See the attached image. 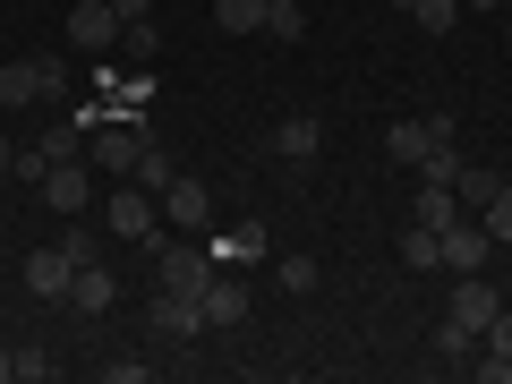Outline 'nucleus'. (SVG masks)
I'll return each mask as SVG.
<instances>
[{
    "mask_svg": "<svg viewBox=\"0 0 512 384\" xmlns=\"http://www.w3.org/2000/svg\"><path fill=\"white\" fill-rule=\"evenodd\" d=\"M52 86H60V69H52V60H9V69H0V111H18V103H43Z\"/></svg>",
    "mask_w": 512,
    "mask_h": 384,
    "instance_id": "obj_11",
    "label": "nucleus"
},
{
    "mask_svg": "<svg viewBox=\"0 0 512 384\" xmlns=\"http://www.w3.org/2000/svg\"><path fill=\"white\" fill-rule=\"evenodd\" d=\"M163 222H180L188 239H205V222H214V188H205V180H188V171H180V180L163 188Z\"/></svg>",
    "mask_w": 512,
    "mask_h": 384,
    "instance_id": "obj_9",
    "label": "nucleus"
},
{
    "mask_svg": "<svg viewBox=\"0 0 512 384\" xmlns=\"http://www.w3.org/2000/svg\"><path fill=\"white\" fill-rule=\"evenodd\" d=\"M69 282H77V265H69L60 248H35V256H26V291H35V299H69Z\"/></svg>",
    "mask_w": 512,
    "mask_h": 384,
    "instance_id": "obj_13",
    "label": "nucleus"
},
{
    "mask_svg": "<svg viewBox=\"0 0 512 384\" xmlns=\"http://www.w3.org/2000/svg\"><path fill=\"white\" fill-rule=\"evenodd\" d=\"M470 376H478V384H512V359H495V350H470Z\"/></svg>",
    "mask_w": 512,
    "mask_h": 384,
    "instance_id": "obj_32",
    "label": "nucleus"
},
{
    "mask_svg": "<svg viewBox=\"0 0 512 384\" xmlns=\"http://www.w3.org/2000/svg\"><path fill=\"white\" fill-rule=\"evenodd\" d=\"M436 256L453 265V274H487L495 239H487V222H444V231H436Z\"/></svg>",
    "mask_w": 512,
    "mask_h": 384,
    "instance_id": "obj_7",
    "label": "nucleus"
},
{
    "mask_svg": "<svg viewBox=\"0 0 512 384\" xmlns=\"http://www.w3.org/2000/svg\"><path fill=\"white\" fill-rule=\"evenodd\" d=\"M214 248V265H239V256H265V222L256 231H222V239H205Z\"/></svg>",
    "mask_w": 512,
    "mask_h": 384,
    "instance_id": "obj_23",
    "label": "nucleus"
},
{
    "mask_svg": "<svg viewBox=\"0 0 512 384\" xmlns=\"http://www.w3.org/2000/svg\"><path fill=\"white\" fill-rule=\"evenodd\" d=\"M308 35V9L299 0H265V43H299Z\"/></svg>",
    "mask_w": 512,
    "mask_h": 384,
    "instance_id": "obj_19",
    "label": "nucleus"
},
{
    "mask_svg": "<svg viewBox=\"0 0 512 384\" xmlns=\"http://www.w3.org/2000/svg\"><path fill=\"white\" fill-rule=\"evenodd\" d=\"M402 265L410 274H436L444 256H436V231H427V222H402Z\"/></svg>",
    "mask_w": 512,
    "mask_h": 384,
    "instance_id": "obj_20",
    "label": "nucleus"
},
{
    "mask_svg": "<svg viewBox=\"0 0 512 384\" xmlns=\"http://www.w3.org/2000/svg\"><path fill=\"white\" fill-rule=\"evenodd\" d=\"M154 282L205 291V282H214V248H205V239H154Z\"/></svg>",
    "mask_w": 512,
    "mask_h": 384,
    "instance_id": "obj_3",
    "label": "nucleus"
},
{
    "mask_svg": "<svg viewBox=\"0 0 512 384\" xmlns=\"http://www.w3.org/2000/svg\"><path fill=\"white\" fill-rule=\"evenodd\" d=\"M120 43H128L137 60H154V52H163V26H154V18H128V26H120Z\"/></svg>",
    "mask_w": 512,
    "mask_h": 384,
    "instance_id": "obj_26",
    "label": "nucleus"
},
{
    "mask_svg": "<svg viewBox=\"0 0 512 384\" xmlns=\"http://www.w3.org/2000/svg\"><path fill=\"white\" fill-rule=\"evenodd\" d=\"M0 376H9V350H0Z\"/></svg>",
    "mask_w": 512,
    "mask_h": 384,
    "instance_id": "obj_37",
    "label": "nucleus"
},
{
    "mask_svg": "<svg viewBox=\"0 0 512 384\" xmlns=\"http://www.w3.org/2000/svg\"><path fill=\"white\" fill-rule=\"evenodd\" d=\"M470 9H504V0H470Z\"/></svg>",
    "mask_w": 512,
    "mask_h": 384,
    "instance_id": "obj_36",
    "label": "nucleus"
},
{
    "mask_svg": "<svg viewBox=\"0 0 512 384\" xmlns=\"http://www.w3.org/2000/svg\"><path fill=\"white\" fill-rule=\"evenodd\" d=\"M9 376H18V384H43V376H52V350H9Z\"/></svg>",
    "mask_w": 512,
    "mask_h": 384,
    "instance_id": "obj_28",
    "label": "nucleus"
},
{
    "mask_svg": "<svg viewBox=\"0 0 512 384\" xmlns=\"http://www.w3.org/2000/svg\"><path fill=\"white\" fill-rule=\"evenodd\" d=\"M128 180H137V188H154V197H163V188L180 180V163H171L163 146H146V154H137V171H128Z\"/></svg>",
    "mask_w": 512,
    "mask_h": 384,
    "instance_id": "obj_22",
    "label": "nucleus"
},
{
    "mask_svg": "<svg viewBox=\"0 0 512 384\" xmlns=\"http://www.w3.org/2000/svg\"><path fill=\"white\" fill-rule=\"evenodd\" d=\"M504 188H512V180H504V171H470V163H461V180H453V197H461V205H470V214H487V205H495V197H504Z\"/></svg>",
    "mask_w": 512,
    "mask_h": 384,
    "instance_id": "obj_17",
    "label": "nucleus"
},
{
    "mask_svg": "<svg viewBox=\"0 0 512 384\" xmlns=\"http://www.w3.org/2000/svg\"><path fill=\"white\" fill-rule=\"evenodd\" d=\"M478 350H495V359H512V299H504V316H495V325L478 333Z\"/></svg>",
    "mask_w": 512,
    "mask_h": 384,
    "instance_id": "obj_31",
    "label": "nucleus"
},
{
    "mask_svg": "<svg viewBox=\"0 0 512 384\" xmlns=\"http://www.w3.org/2000/svg\"><path fill=\"white\" fill-rule=\"evenodd\" d=\"M239 316H248V291H239L231 274H214L205 282V325H239Z\"/></svg>",
    "mask_w": 512,
    "mask_h": 384,
    "instance_id": "obj_16",
    "label": "nucleus"
},
{
    "mask_svg": "<svg viewBox=\"0 0 512 384\" xmlns=\"http://www.w3.org/2000/svg\"><path fill=\"white\" fill-rule=\"evenodd\" d=\"M35 188H43L52 214H86V205H94V163H86V154H69V163H52Z\"/></svg>",
    "mask_w": 512,
    "mask_h": 384,
    "instance_id": "obj_6",
    "label": "nucleus"
},
{
    "mask_svg": "<svg viewBox=\"0 0 512 384\" xmlns=\"http://www.w3.org/2000/svg\"><path fill=\"white\" fill-rule=\"evenodd\" d=\"M470 350H478V333H470V325H453V316H444V333H436V359L470 367Z\"/></svg>",
    "mask_w": 512,
    "mask_h": 384,
    "instance_id": "obj_25",
    "label": "nucleus"
},
{
    "mask_svg": "<svg viewBox=\"0 0 512 384\" xmlns=\"http://www.w3.org/2000/svg\"><path fill=\"white\" fill-rule=\"evenodd\" d=\"M60 256H69V265H94V256H103V231H86V222L69 214V231H60Z\"/></svg>",
    "mask_w": 512,
    "mask_h": 384,
    "instance_id": "obj_24",
    "label": "nucleus"
},
{
    "mask_svg": "<svg viewBox=\"0 0 512 384\" xmlns=\"http://www.w3.org/2000/svg\"><path fill=\"white\" fill-rule=\"evenodd\" d=\"M461 291H453V325H470V333H487L495 316H504V291L495 282H478V274H453Z\"/></svg>",
    "mask_w": 512,
    "mask_h": 384,
    "instance_id": "obj_12",
    "label": "nucleus"
},
{
    "mask_svg": "<svg viewBox=\"0 0 512 384\" xmlns=\"http://www.w3.org/2000/svg\"><path fill=\"white\" fill-rule=\"evenodd\" d=\"M9 171H18V146H9V137H0V180H9Z\"/></svg>",
    "mask_w": 512,
    "mask_h": 384,
    "instance_id": "obj_35",
    "label": "nucleus"
},
{
    "mask_svg": "<svg viewBox=\"0 0 512 384\" xmlns=\"http://www.w3.org/2000/svg\"><path fill=\"white\" fill-rule=\"evenodd\" d=\"M478 222H487V239H495V248H512V188H504V197H495Z\"/></svg>",
    "mask_w": 512,
    "mask_h": 384,
    "instance_id": "obj_30",
    "label": "nucleus"
},
{
    "mask_svg": "<svg viewBox=\"0 0 512 384\" xmlns=\"http://www.w3.org/2000/svg\"><path fill=\"white\" fill-rule=\"evenodd\" d=\"M146 146H154V137H146V120H137V111H103V120L86 128V163H103L111 180H128Z\"/></svg>",
    "mask_w": 512,
    "mask_h": 384,
    "instance_id": "obj_1",
    "label": "nucleus"
},
{
    "mask_svg": "<svg viewBox=\"0 0 512 384\" xmlns=\"http://www.w3.org/2000/svg\"><path fill=\"white\" fill-rule=\"evenodd\" d=\"M316 146H325V120H316V111H291V120H274V137H265V154H274V163H316Z\"/></svg>",
    "mask_w": 512,
    "mask_h": 384,
    "instance_id": "obj_8",
    "label": "nucleus"
},
{
    "mask_svg": "<svg viewBox=\"0 0 512 384\" xmlns=\"http://www.w3.org/2000/svg\"><path fill=\"white\" fill-rule=\"evenodd\" d=\"M393 9H402L410 26H427V35H444V26L461 18V0H393Z\"/></svg>",
    "mask_w": 512,
    "mask_h": 384,
    "instance_id": "obj_21",
    "label": "nucleus"
},
{
    "mask_svg": "<svg viewBox=\"0 0 512 384\" xmlns=\"http://www.w3.org/2000/svg\"><path fill=\"white\" fill-rule=\"evenodd\" d=\"M69 43L103 60L111 43H120V9H111V0H77V9H69Z\"/></svg>",
    "mask_w": 512,
    "mask_h": 384,
    "instance_id": "obj_10",
    "label": "nucleus"
},
{
    "mask_svg": "<svg viewBox=\"0 0 512 384\" xmlns=\"http://www.w3.org/2000/svg\"><path fill=\"white\" fill-rule=\"evenodd\" d=\"M111 299H120V282H111V265L94 256V265H77V282H69V308L77 316H103Z\"/></svg>",
    "mask_w": 512,
    "mask_h": 384,
    "instance_id": "obj_14",
    "label": "nucleus"
},
{
    "mask_svg": "<svg viewBox=\"0 0 512 384\" xmlns=\"http://www.w3.org/2000/svg\"><path fill=\"white\" fill-rule=\"evenodd\" d=\"M274 282H282V291H316V256H282Z\"/></svg>",
    "mask_w": 512,
    "mask_h": 384,
    "instance_id": "obj_27",
    "label": "nucleus"
},
{
    "mask_svg": "<svg viewBox=\"0 0 512 384\" xmlns=\"http://www.w3.org/2000/svg\"><path fill=\"white\" fill-rule=\"evenodd\" d=\"M419 180H436V188H453V180H461V154H453V146H436V154H427V163H419Z\"/></svg>",
    "mask_w": 512,
    "mask_h": 384,
    "instance_id": "obj_29",
    "label": "nucleus"
},
{
    "mask_svg": "<svg viewBox=\"0 0 512 384\" xmlns=\"http://www.w3.org/2000/svg\"><path fill=\"white\" fill-rule=\"evenodd\" d=\"M146 325L163 333V342H197V333H214V325H205V291H171V282H163V291H154Z\"/></svg>",
    "mask_w": 512,
    "mask_h": 384,
    "instance_id": "obj_4",
    "label": "nucleus"
},
{
    "mask_svg": "<svg viewBox=\"0 0 512 384\" xmlns=\"http://www.w3.org/2000/svg\"><path fill=\"white\" fill-rule=\"evenodd\" d=\"M222 35H265V0H214Z\"/></svg>",
    "mask_w": 512,
    "mask_h": 384,
    "instance_id": "obj_18",
    "label": "nucleus"
},
{
    "mask_svg": "<svg viewBox=\"0 0 512 384\" xmlns=\"http://www.w3.org/2000/svg\"><path fill=\"white\" fill-rule=\"evenodd\" d=\"M103 231H120V239H154V231H163V197H154V188H137V180H111Z\"/></svg>",
    "mask_w": 512,
    "mask_h": 384,
    "instance_id": "obj_2",
    "label": "nucleus"
},
{
    "mask_svg": "<svg viewBox=\"0 0 512 384\" xmlns=\"http://www.w3.org/2000/svg\"><path fill=\"white\" fill-rule=\"evenodd\" d=\"M146 376H154L146 359H103V384H146Z\"/></svg>",
    "mask_w": 512,
    "mask_h": 384,
    "instance_id": "obj_33",
    "label": "nucleus"
},
{
    "mask_svg": "<svg viewBox=\"0 0 512 384\" xmlns=\"http://www.w3.org/2000/svg\"><path fill=\"white\" fill-rule=\"evenodd\" d=\"M111 9H120V26L128 18H154V0H111Z\"/></svg>",
    "mask_w": 512,
    "mask_h": 384,
    "instance_id": "obj_34",
    "label": "nucleus"
},
{
    "mask_svg": "<svg viewBox=\"0 0 512 384\" xmlns=\"http://www.w3.org/2000/svg\"><path fill=\"white\" fill-rule=\"evenodd\" d=\"M410 222H427V231H444V222H461V197L436 180H419V197H410Z\"/></svg>",
    "mask_w": 512,
    "mask_h": 384,
    "instance_id": "obj_15",
    "label": "nucleus"
},
{
    "mask_svg": "<svg viewBox=\"0 0 512 384\" xmlns=\"http://www.w3.org/2000/svg\"><path fill=\"white\" fill-rule=\"evenodd\" d=\"M436 146H453V120H444V111H427V120H393V128H384V154H393V163H410V171H419Z\"/></svg>",
    "mask_w": 512,
    "mask_h": 384,
    "instance_id": "obj_5",
    "label": "nucleus"
}]
</instances>
